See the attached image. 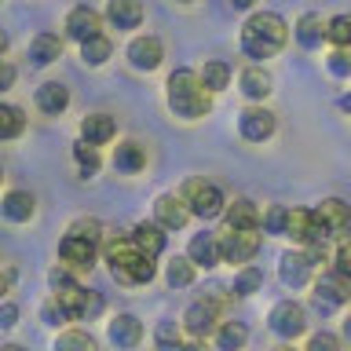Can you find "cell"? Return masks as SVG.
Returning a JSON list of instances; mask_svg holds the SVG:
<instances>
[{
  "mask_svg": "<svg viewBox=\"0 0 351 351\" xmlns=\"http://www.w3.org/2000/svg\"><path fill=\"white\" fill-rule=\"evenodd\" d=\"M285 40H289V26L274 11H256L241 26V51L249 59H271V55H278L285 48Z\"/></svg>",
  "mask_w": 351,
  "mask_h": 351,
  "instance_id": "obj_1",
  "label": "cell"
},
{
  "mask_svg": "<svg viewBox=\"0 0 351 351\" xmlns=\"http://www.w3.org/2000/svg\"><path fill=\"white\" fill-rule=\"evenodd\" d=\"M106 263H110V271H114V278L125 282V285H147L154 274H158L154 260L143 256V252L132 245L128 234L106 241Z\"/></svg>",
  "mask_w": 351,
  "mask_h": 351,
  "instance_id": "obj_2",
  "label": "cell"
},
{
  "mask_svg": "<svg viewBox=\"0 0 351 351\" xmlns=\"http://www.w3.org/2000/svg\"><path fill=\"white\" fill-rule=\"evenodd\" d=\"M169 110L183 121H197L213 110V95L197 84L194 70H176L169 77Z\"/></svg>",
  "mask_w": 351,
  "mask_h": 351,
  "instance_id": "obj_3",
  "label": "cell"
},
{
  "mask_svg": "<svg viewBox=\"0 0 351 351\" xmlns=\"http://www.w3.org/2000/svg\"><path fill=\"white\" fill-rule=\"evenodd\" d=\"M183 205L191 208L194 216L202 219H213L223 213V191L216 183H205V180H191L183 186Z\"/></svg>",
  "mask_w": 351,
  "mask_h": 351,
  "instance_id": "obj_4",
  "label": "cell"
},
{
  "mask_svg": "<svg viewBox=\"0 0 351 351\" xmlns=\"http://www.w3.org/2000/svg\"><path fill=\"white\" fill-rule=\"evenodd\" d=\"M219 307H223V296H205V300H194L183 315V329L191 337H208L219 322Z\"/></svg>",
  "mask_w": 351,
  "mask_h": 351,
  "instance_id": "obj_5",
  "label": "cell"
},
{
  "mask_svg": "<svg viewBox=\"0 0 351 351\" xmlns=\"http://www.w3.org/2000/svg\"><path fill=\"white\" fill-rule=\"evenodd\" d=\"M219 245V263H249L260 249L256 230H227L223 238H216Z\"/></svg>",
  "mask_w": 351,
  "mask_h": 351,
  "instance_id": "obj_6",
  "label": "cell"
},
{
  "mask_svg": "<svg viewBox=\"0 0 351 351\" xmlns=\"http://www.w3.org/2000/svg\"><path fill=\"white\" fill-rule=\"evenodd\" d=\"M99 256V241L92 238H81V234H73V230H66V238L59 241V260L66 263V267H77V271H84V267H92Z\"/></svg>",
  "mask_w": 351,
  "mask_h": 351,
  "instance_id": "obj_7",
  "label": "cell"
},
{
  "mask_svg": "<svg viewBox=\"0 0 351 351\" xmlns=\"http://www.w3.org/2000/svg\"><path fill=\"white\" fill-rule=\"evenodd\" d=\"M271 333H278L285 340H293V337H300L304 329H307V315H304V307L300 304H293V300H282V304H274L271 307Z\"/></svg>",
  "mask_w": 351,
  "mask_h": 351,
  "instance_id": "obj_8",
  "label": "cell"
},
{
  "mask_svg": "<svg viewBox=\"0 0 351 351\" xmlns=\"http://www.w3.org/2000/svg\"><path fill=\"white\" fill-rule=\"evenodd\" d=\"M348 296H351V285H348V278H340V274H322V278L315 282V307L322 315L344 307Z\"/></svg>",
  "mask_w": 351,
  "mask_h": 351,
  "instance_id": "obj_9",
  "label": "cell"
},
{
  "mask_svg": "<svg viewBox=\"0 0 351 351\" xmlns=\"http://www.w3.org/2000/svg\"><path fill=\"white\" fill-rule=\"evenodd\" d=\"M238 132H241V139H249V143L271 139L274 136V114H271V110H263V106L241 110V114H238Z\"/></svg>",
  "mask_w": 351,
  "mask_h": 351,
  "instance_id": "obj_10",
  "label": "cell"
},
{
  "mask_svg": "<svg viewBox=\"0 0 351 351\" xmlns=\"http://www.w3.org/2000/svg\"><path fill=\"white\" fill-rule=\"evenodd\" d=\"M66 37L70 40H88V37H95V33H103V19H99V11H92L88 4H81V8H73L70 15H66Z\"/></svg>",
  "mask_w": 351,
  "mask_h": 351,
  "instance_id": "obj_11",
  "label": "cell"
},
{
  "mask_svg": "<svg viewBox=\"0 0 351 351\" xmlns=\"http://www.w3.org/2000/svg\"><path fill=\"white\" fill-rule=\"evenodd\" d=\"M311 271H315V260L307 252H285L278 260V278L289 285V289H300V285L311 282Z\"/></svg>",
  "mask_w": 351,
  "mask_h": 351,
  "instance_id": "obj_12",
  "label": "cell"
},
{
  "mask_svg": "<svg viewBox=\"0 0 351 351\" xmlns=\"http://www.w3.org/2000/svg\"><path fill=\"white\" fill-rule=\"evenodd\" d=\"M311 216H315V223L322 227L329 238H344V230H348V205L340 202V197H329V202H322Z\"/></svg>",
  "mask_w": 351,
  "mask_h": 351,
  "instance_id": "obj_13",
  "label": "cell"
},
{
  "mask_svg": "<svg viewBox=\"0 0 351 351\" xmlns=\"http://www.w3.org/2000/svg\"><path fill=\"white\" fill-rule=\"evenodd\" d=\"M186 219H191V208L183 205V197H172V194L158 197V205H154V223L161 230H180V227H186Z\"/></svg>",
  "mask_w": 351,
  "mask_h": 351,
  "instance_id": "obj_14",
  "label": "cell"
},
{
  "mask_svg": "<svg viewBox=\"0 0 351 351\" xmlns=\"http://www.w3.org/2000/svg\"><path fill=\"white\" fill-rule=\"evenodd\" d=\"M161 59H165V48H161L158 37H136V40L128 44L132 70H158Z\"/></svg>",
  "mask_w": 351,
  "mask_h": 351,
  "instance_id": "obj_15",
  "label": "cell"
},
{
  "mask_svg": "<svg viewBox=\"0 0 351 351\" xmlns=\"http://www.w3.org/2000/svg\"><path fill=\"white\" fill-rule=\"evenodd\" d=\"M223 219H227V230H256L260 208L249 197H234V202H223Z\"/></svg>",
  "mask_w": 351,
  "mask_h": 351,
  "instance_id": "obj_16",
  "label": "cell"
},
{
  "mask_svg": "<svg viewBox=\"0 0 351 351\" xmlns=\"http://www.w3.org/2000/svg\"><path fill=\"white\" fill-rule=\"evenodd\" d=\"M33 103H37L40 114H48V117H59L66 106H70V88L59 84V81H48V84H40L37 88V95H33Z\"/></svg>",
  "mask_w": 351,
  "mask_h": 351,
  "instance_id": "obj_17",
  "label": "cell"
},
{
  "mask_svg": "<svg viewBox=\"0 0 351 351\" xmlns=\"http://www.w3.org/2000/svg\"><path fill=\"white\" fill-rule=\"evenodd\" d=\"M114 136H117V125L110 114H88L81 121V139L88 147H103V143H110Z\"/></svg>",
  "mask_w": 351,
  "mask_h": 351,
  "instance_id": "obj_18",
  "label": "cell"
},
{
  "mask_svg": "<svg viewBox=\"0 0 351 351\" xmlns=\"http://www.w3.org/2000/svg\"><path fill=\"white\" fill-rule=\"evenodd\" d=\"M33 213H37V202H33V194H26V191H11V194H4V202H0V216L11 219V223H29Z\"/></svg>",
  "mask_w": 351,
  "mask_h": 351,
  "instance_id": "obj_19",
  "label": "cell"
},
{
  "mask_svg": "<svg viewBox=\"0 0 351 351\" xmlns=\"http://www.w3.org/2000/svg\"><path fill=\"white\" fill-rule=\"evenodd\" d=\"M128 238H132V245H136L143 256H150V260H158L165 252V230L158 223H139Z\"/></svg>",
  "mask_w": 351,
  "mask_h": 351,
  "instance_id": "obj_20",
  "label": "cell"
},
{
  "mask_svg": "<svg viewBox=\"0 0 351 351\" xmlns=\"http://www.w3.org/2000/svg\"><path fill=\"white\" fill-rule=\"evenodd\" d=\"M110 340H114L117 348H136L139 340H143V322L136 315H117L114 322H110Z\"/></svg>",
  "mask_w": 351,
  "mask_h": 351,
  "instance_id": "obj_21",
  "label": "cell"
},
{
  "mask_svg": "<svg viewBox=\"0 0 351 351\" xmlns=\"http://www.w3.org/2000/svg\"><path fill=\"white\" fill-rule=\"evenodd\" d=\"M114 169L125 172V176L143 172V169H147V150H143L139 143H132V139L117 143V150H114Z\"/></svg>",
  "mask_w": 351,
  "mask_h": 351,
  "instance_id": "obj_22",
  "label": "cell"
},
{
  "mask_svg": "<svg viewBox=\"0 0 351 351\" xmlns=\"http://www.w3.org/2000/svg\"><path fill=\"white\" fill-rule=\"evenodd\" d=\"M186 260H191L194 267H216V263H219L216 234H194L191 245H186Z\"/></svg>",
  "mask_w": 351,
  "mask_h": 351,
  "instance_id": "obj_23",
  "label": "cell"
},
{
  "mask_svg": "<svg viewBox=\"0 0 351 351\" xmlns=\"http://www.w3.org/2000/svg\"><path fill=\"white\" fill-rule=\"evenodd\" d=\"M106 19L114 22L117 29H136L143 22V4H139V0H110V4H106Z\"/></svg>",
  "mask_w": 351,
  "mask_h": 351,
  "instance_id": "obj_24",
  "label": "cell"
},
{
  "mask_svg": "<svg viewBox=\"0 0 351 351\" xmlns=\"http://www.w3.org/2000/svg\"><path fill=\"white\" fill-rule=\"evenodd\" d=\"M55 59H62V40L55 33H40L29 44V62L33 66H51Z\"/></svg>",
  "mask_w": 351,
  "mask_h": 351,
  "instance_id": "obj_25",
  "label": "cell"
},
{
  "mask_svg": "<svg viewBox=\"0 0 351 351\" xmlns=\"http://www.w3.org/2000/svg\"><path fill=\"white\" fill-rule=\"evenodd\" d=\"M238 84L249 99H267L271 95V73L263 70V66H245V70L238 73Z\"/></svg>",
  "mask_w": 351,
  "mask_h": 351,
  "instance_id": "obj_26",
  "label": "cell"
},
{
  "mask_svg": "<svg viewBox=\"0 0 351 351\" xmlns=\"http://www.w3.org/2000/svg\"><path fill=\"white\" fill-rule=\"evenodd\" d=\"M227 81H230V66H227V62H219V59L205 62L202 70H197V84H202L208 95L223 92V88H227Z\"/></svg>",
  "mask_w": 351,
  "mask_h": 351,
  "instance_id": "obj_27",
  "label": "cell"
},
{
  "mask_svg": "<svg viewBox=\"0 0 351 351\" xmlns=\"http://www.w3.org/2000/svg\"><path fill=\"white\" fill-rule=\"evenodd\" d=\"M296 40H300V48H322V40H326V22L318 19V15H304L300 22H296Z\"/></svg>",
  "mask_w": 351,
  "mask_h": 351,
  "instance_id": "obj_28",
  "label": "cell"
},
{
  "mask_svg": "<svg viewBox=\"0 0 351 351\" xmlns=\"http://www.w3.org/2000/svg\"><path fill=\"white\" fill-rule=\"evenodd\" d=\"M22 132H26V114H22L19 106L0 103V143H4V139H19Z\"/></svg>",
  "mask_w": 351,
  "mask_h": 351,
  "instance_id": "obj_29",
  "label": "cell"
},
{
  "mask_svg": "<svg viewBox=\"0 0 351 351\" xmlns=\"http://www.w3.org/2000/svg\"><path fill=\"white\" fill-rule=\"evenodd\" d=\"M245 340H249V329L241 322H223L216 329V348L219 351H241V348H245Z\"/></svg>",
  "mask_w": 351,
  "mask_h": 351,
  "instance_id": "obj_30",
  "label": "cell"
},
{
  "mask_svg": "<svg viewBox=\"0 0 351 351\" xmlns=\"http://www.w3.org/2000/svg\"><path fill=\"white\" fill-rule=\"evenodd\" d=\"M110 51H114V44H110V37H103V33H95V37L81 40V59L88 66H103L110 59Z\"/></svg>",
  "mask_w": 351,
  "mask_h": 351,
  "instance_id": "obj_31",
  "label": "cell"
},
{
  "mask_svg": "<svg viewBox=\"0 0 351 351\" xmlns=\"http://www.w3.org/2000/svg\"><path fill=\"white\" fill-rule=\"evenodd\" d=\"M165 282H169L172 289H186V285L194 282V263L186 260V256L169 260V267H165Z\"/></svg>",
  "mask_w": 351,
  "mask_h": 351,
  "instance_id": "obj_32",
  "label": "cell"
},
{
  "mask_svg": "<svg viewBox=\"0 0 351 351\" xmlns=\"http://www.w3.org/2000/svg\"><path fill=\"white\" fill-rule=\"evenodd\" d=\"M55 351H99V344L88 333H81V329H70V333H62L55 340Z\"/></svg>",
  "mask_w": 351,
  "mask_h": 351,
  "instance_id": "obj_33",
  "label": "cell"
},
{
  "mask_svg": "<svg viewBox=\"0 0 351 351\" xmlns=\"http://www.w3.org/2000/svg\"><path fill=\"white\" fill-rule=\"evenodd\" d=\"M99 311H103V296H99L95 289H81V296H77V311H73V318H95Z\"/></svg>",
  "mask_w": 351,
  "mask_h": 351,
  "instance_id": "obj_34",
  "label": "cell"
},
{
  "mask_svg": "<svg viewBox=\"0 0 351 351\" xmlns=\"http://www.w3.org/2000/svg\"><path fill=\"white\" fill-rule=\"evenodd\" d=\"M154 344H158V351H176L180 348V329H176V322H158V329H154Z\"/></svg>",
  "mask_w": 351,
  "mask_h": 351,
  "instance_id": "obj_35",
  "label": "cell"
},
{
  "mask_svg": "<svg viewBox=\"0 0 351 351\" xmlns=\"http://www.w3.org/2000/svg\"><path fill=\"white\" fill-rule=\"evenodd\" d=\"M326 40H333L337 48H348V40H351V19L348 15H337L326 26Z\"/></svg>",
  "mask_w": 351,
  "mask_h": 351,
  "instance_id": "obj_36",
  "label": "cell"
},
{
  "mask_svg": "<svg viewBox=\"0 0 351 351\" xmlns=\"http://www.w3.org/2000/svg\"><path fill=\"white\" fill-rule=\"evenodd\" d=\"M73 158H77V165H81V176H95L99 172V154H95V147H88L84 139L73 147Z\"/></svg>",
  "mask_w": 351,
  "mask_h": 351,
  "instance_id": "obj_37",
  "label": "cell"
},
{
  "mask_svg": "<svg viewBox=\"0 0 351 351\" xmlns=\"http://www.w3.org/2000/svg\"><path fill=\"white\" fill-rule=\"evenodd\" d=\"M260 285H263V274H260L256 267H245V271L234 278V296H249V293H256Z\"/></svg>",
  "mask_w": 351,
  "mask_h": 351,
  "instance_id": "obj_38",
  "label": "cell"
},
{
  "mask_svg": "<svg viewBox=\"0 0 351 351\" xmlns=\"http://www.w3.org/2000/svg\"><path fill=\"white\" fill-rule=\"evenodd\" d=\"M285 213H289V208H282V205H274L267 216L260 219L263 223V230H267V234H285Z\"/></svg>",
  "mask_w": 351,
  "mask_h": 351,
  "instance_id": "obj_39",
  "label": "cell"
},
{
  "mask_svg": "<svg viewBox=\"0 0 351 351\" xmlns=\"http://www.w3.org/2000/svg\"><path fill=\"white\" fill-rule=\"evenodd\" d=\"M40 318H44V322H48V326H62V322H70V315H66V307H62L59 300H55V296H51L48 304H44Z\"/></svg>",
  "mask_w": 351,
  "mask_h": 351,
  "instance_id": "obj_40",
  "label": "cell"
},
{
  "mask_svg": "<svg viewBox=\"0 0 351 351\" xmlns=\"http://www.w3.org/2000/svg\"><path fill=\"white\" fill-rule=\"evenodd\" d=\"M329 73H337V77H348V73H351V59H348V48H337L333 55H329Z\"/></svg>",
  "mask_w": 351,
  "mask_h": 351,
  "instance_id": "obj_41",
  "label": "cell"
},
{
  "mask_svg": "<svg viewBox=\"0 0 351 351\" xmlns=\"http://www.w3.org/2000/svg\"><path fill=\"white\" fill-rule=\"evenodd\" d=\"M307 351H340V340L333 333H315L307 340Z\"/></svg>",
  "mask_w": 351,
  "mask_h": 351,
  "instance_id": "obj_42",
  "label": "cell"
},
{
  "mask_svg": "<svg viewBox=\"0 0 351 351\" xmlns=\"http://www.w3.org/2000/svg\"><path fill=\"white\" fill-rule=\"evenodd\" d=\"M70 230H73V234H81V238H92V241L103 238V234H99V219H77Z\"/></svg>",
  "mask_w": 351,
  "mask_h": 351,
  "instance_id": "obj_43",
  "label": "cell"
},
{
  "mask_svg": "<svg viewBox=\"0 0 351 351\" xmlns=\"http://www.w3.org/2000/svg\"><path fill=\"white\" fill-rule=\"evenodd\" d=\"M333 274H340V278H348V274H351V252H348V245L337 249V256H333Z\"/></svg>",
  "mask_w": 351,
  "mask_h": 351,
  "instance_id": "obj_44",
  "label": "cell"
},
{
  "mask_svg": "<svg viewBox=\"0 0 351 351\" xmlns=\"http://www.w3.org/2000/svg\"><path fill=\"white\" fill-rule=\"evenodd\" d=\"M19 322V307L15 304H0V329H11Z\"/></svg>",
  "mask_w": 351,
  "mask_h": 351,
  "instance_id": "obj_45",
  "label": "cell"
},
{
  "mask_svg": "<svg viewBox=\"0 0 351 351\" xmlns=\"http://www.w3.org/2000/svg\"><path fill=\"white\" fill-rule=\"evenodd\" d=\"M15 84V66H11L4 55H0V92H4V88H11Z\"/></svg>",
  "mask_w": 351,
  "mask_h": 351,
  "instance_id": "obj_46",
  "label": "cell"
},
{
  "mask_svg": "<svg viewBox=\"0 0 351 351\" xmlns=\"http://www.w3.org/2000/svg\"><path fill=\"white\" fill-rule=\"evenodd\" d=\"M176 351H205V344H197V340H194V344H180Z\"/></svg>",
  "mask_w": 351,
  "mask_h": 351,
  "instance_id": "obj_47",
  "label": "cell"
},
{
  "mask_svg": "<svg viewBox=\"0 0 351 351\" xmlns=\"http://www.w3.org/2000/svg\"><path fill=\"white\" fill-rule=\"evenodd\" d=\"M4 51H8V33L0 29V55H4Z\"/></svg>",
  "mask_w": 351,
  "mask_h": 351,
  "instance_id": "obj_48",
  "label": "cell"
},
{
  "mask_svg": "<svg viewBox=\"0 0 351 351\" xmlns=\"http://www.w3.org/2000/svg\"><path fill=\"white\" fill-rule=\"evenodd\" d=\"M230 4H234V8H241V11H245V8H252V0H230Z\"/></svg>",
  "mask_w": 351,
  "mask_h": 351,
  "instance_id": "obj_49",
  "label": "cell"
},
{
  "mask_svg": "<svg viewBox=\"0 0 351 351\" xmlns=\"http://www.w3.org/2000/svg\"><path fill=\"white\" fill-rule=\"evenodd\" d=\"M4 293H8V278H0V300H4Z\"/></svg>",
  "mask_w": 351,
  "mask_h": 351,
  "instance_id": "obj_50",
  "label": "cell"
},
{
  "mask_svg": "<svg viewBox=\"0 0 351 351\" xmlns=\"http://www.w3.org/2000/svg\"><path fill=\"white\" fill-rule=\"evenodd\" d=\"M0 351H26V348H19V344H4Z\"/></svg>",
  "mask_w": 351,
  "mask_h": 351,
  "instance_id": "obj_51",
  "label": "cell"
},
{
  "mask_svg": "<svg viewBox=\"0 0 351 351\" xmlns=\"http://www.w3.org/2000/svg\"><path fill=\"white\" fill-rule=\"evenodd\" d=\"M0 183H4V169H0Z\"/></svg>",
  "mask_w": 351,
  "mask_h": 351,
  "instance_id": "obj_52",
  "label": "cell"
},
{
  "mask_svg": "<svg viewBox=\"0 0 351 351\" xmlns=\"http://www.w3.org/2000/svg\"><path fill=\"white\" fill-rule=\"evenodd\" d=\"M180 4H191V0H180Z\"/></svg>",
  "mask_w": 351,
  "mask_h": 351,
  "instance_id": "obj_53",
  "label": "cell"
}]
</instances>
